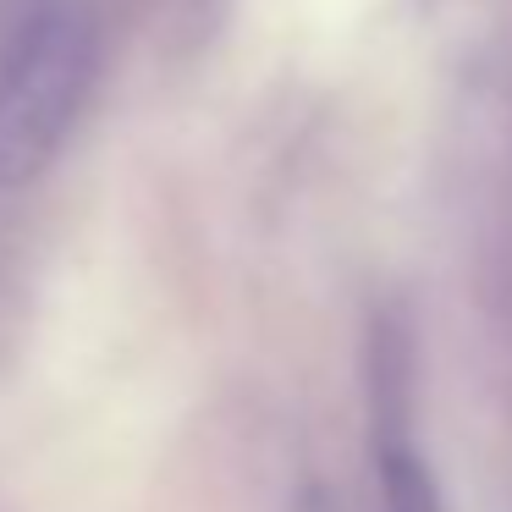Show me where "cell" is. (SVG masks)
Returning a JSON list of instances; mask_svg holds the SVG:
<instances>
[{"mask_svg": "<svg viewBox=\"0 0 512 512\" xmlns=\"http://www.w3.org/2000/svg\"><path fill=\"white\" fill-rule=\"evenodd\" d=\"M386 512H408V507H386Z\"/></svg>", "mask_w": 512, "mask_h": 512, "instance_id": "obj_3", "label": "cell"}, {"mask_svg": "<svg viewBox=\"0 0 512 512\" xmlns=\"http://www.w3.org/2000/svg\"><path fill=\"white\" fill-rule=\"evenodd\" d=\"M100 39L72 0H34L0 56V188H28L61 155L94 83Z\"/></svg>", "mask_w": 512, "mask_h": 512, "instance_id": "obj_1", "label": "cell"}, {"mask_svg": "<svg viewBox=\"0 0 512 512\" xmlns=\"http://www.w3.org/2000/svg\"><path fill=\"white\" fill-rule=\"evenodd\" d=\"M369 413H375V457L413 446V331L402 314L375 309L369 320Z\"/></svg>", "mask_w": 512, "mask_h": 512, "instance_id": "obj_2", "label": "cell"}]
</instances>
